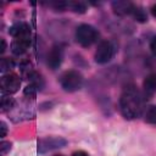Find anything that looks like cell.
<instances>
[{"instance_id":"cell-1","label":"cell","mask_w":156,"mask_h":156,"mask_svg":"<svg viewBox=\"0 0 156 156\" xmlns=\"http://www.w3.org/2000/svg\"><path fill=\"white\" fill-rule=\"evenodd\" d=\"M119 108L124 118L135 119L143 112V98L134 85H127L119 98Z\"/></svg>"},{"instance_id":"cell-2","label":"cell","mask_w":156,"mask_h":156,"mask_svg":"<svg viewBox=\"0 0 156 156\" xmlns=\"http://www.w3.org/2000/svg\"><path fill=\"white\" fill-rule=\"evenodd\" d=\"M60 84L65 91H68V93L77 91L83 85V76L78 71H74V69L67 71L61 76Z\"/></svg>"},{"instance_id":"cell-3","label":"cell","mask_w":156,"mask_h":156,"mask_svg":"<svg viewBox=\"0 0 156 156\" xmlns=\"http://www.w3.org/2000/svg\"><path fill=\"white\" fill-rule=\"evenodd\" d=\"M98 38L99 32L90 24H80L76 29V39L84 48L93 45L98 40Z\"/></svg>"},{"instance_id":"cell-4","label":"cell","mask_w":156,"mask_h":156,"mask_svg":"<svg viewBox=\"0 0 156 156\" xmlns=\"http://www.w3.org/2000/svg\"><path fill=\"white\" fill-rule=\"evenodd\" d=\"M115 54H116V46L113 45V43L108 40H104L98 45L94 58H95V62L104 65L111 61Z\"/></svg>"},{"instance_id":"cell-5","label":"cell","mask_w":156,"mask_h":156,"mask_svg":"<svg viewBox=\"0 0 156 156\" xmlns=\"http://www.w3.org/2000/svg\"><path fill=\"white\" fill-rule=\"evenodd\" d=\"M20 85H21V79L16 73H5L1 77L0 87L4 95H10L16 93L20 89Z\"/></svg>"},{"instance_id":"cell-6","label":"cell","mask_w":156,"mask_h":156,"mask_svg":"<svg viewBox=\"0 0 156 156\" xmlns=\"http://www.w3.org/2000/svg\"><path fill=\"white\" fill-rule=\"evenodd\" d=\"M66 144H67V140L61 136H46L38 141V152L45 154L48 151L63 147Z\"/></svg>"},{"instance_id":"cell-7","label":"cell","mask_w":156,"mask_h":156,"mask_svg":"<svg viewBox=\"0 0 156 156\" xmlns=\"http://www.w3.org/2000/svg\"><path fill=\"white\" fill-rule=\"evenodd\" d=\"M63 61V48L61 45H54L48 54V66L51 69H57Z\"/></svg>"},{"instance_id":"cell-8","label":"cell","mask_w":156,"mask_h":156,"mask_svg":"<svg viewBox=\"0 0 156 156\" xmlns=\"http://www.w3.org/2000/svg\"><path fill=\"white\" fill-rule=\"evenodd\" d=\"M135 5L127 0H116L112 2V10L118 16H127L132 15L134 11Z\"/></svg>"},{"instance_id":"cell-9","label":"cell","mask_w":156,"mask_h":156,"mask_svg":"<svg viewBox=\"0 0 156 156\" xmlns=\"http://www.w3.org/2000/svg\"><path fill=\"white\" fill-rule=\"evenodd\" d=\"M29 45H30V37L15 38L11 44V50L15 55H22L27 51Z\"/></svg>"},{"instance_id":"cell-10","label":"cell","mask_w":156,"mask_h":156,"mask_svg":"<svg viewBox=\"0 0 156 156\" xmlns=\"http://www.w3.org/2000/svg\"><path fill=\"white\" fill-rule=\"evenodd\" d=\"M10 34L13 38H22V37H30V27L26 22H16L10 28Z\"/></svg>"},{"instance_id":"cell-11","label":"cell","mask_w":156,"mask_h":156,"mask_svg":"<svg viewBox=\"0 0 156 156\" xmlns=\"http://www.w3.org/2000/svg\"><path fill=\"white\" fill-rule=\"evenodd\" d=\"M143 88H144V95L146 98H151L156 93V73H151L144 79Z\"/></svg>"},{"instance_id":"cell-12","label":"cell","mask_w":156,"mask_h":156,"mask_svg":"<svg viewBox=\"0 0 156 156\" xmlns=\"http://www.w3.org/2000/svg\"><path fill=\"white\" fill-rule=\"evenodd\" d=\"M28 79H29V82H30V85H33L37 90L39 89H43V87H44V80H43V78H41V76L38 73V72H35V71H30L29 73H28Z\"/></svg>"},{"instance_id":"cell-13","label":"cell","mask_w":156,"mask_h":156,"mask_svg":"<svg viewBox=\"0 0 156 156\" xmlns=\"http://www.w3.org/2000/svg\"><path fill=\"white\" fill-rule=\"evenodd\" d=\"M67 9H69L73 12L84 13L87 11V5L83 1H67Z\"/></svg>"},{"instance_id":"cell-14","label":"cell","mask_w":156,"mask_h":156,"mask_svg":"<svg viewBox=\"0 0 156 156\" xmlns=\"http://www.w3.org/2000/svg\"><path fill=\"white\" fill-rule=\"evenodd\" d=\"M132 15H133L134 20L138 21V22H140V23H144V22L147 21V15H146L145 10L143 7H140V6H135Z\"/></svg>"},{"instance_id":"cell-15","label":"cell","mask_w":156,"mask_h":156,"mask_svg":"<svg viewBox=\"0 0 156 156\" xmlns=\"http://www.w3.org/2000/svg\"><path fill=\"white\" fill-rule=\"evenodd\" d=\"M15 105V100L10 98V95H2L1 98V112L10 111Z\"/></svg>"},{"instance_id":"cell-16","label":"cell","mask_w":156,"mask_h":156,"mask_svg":"<svg viewBox=\"0 0 156 156\" xmlns=\"http://www.w3.org/2000/svg\"><path fill=\"white\" fill-rule=\"evenodd\" d=\"M145 121L150 124L156 126V106H149L146 112H145Z\"/></svg>"},{"instance_id":"cell-17","label":"cell","mask_w":156,"mask_h":156,"mask_svg":"<svg viewBox=\"0 0 156 156\" xmlns=\"http://www.w3.org/2000/svg\"><path fill=\"white\" fill-rule=\"evenodd\" d=\"M13 66H15V62L12 61V58H10V57H2L1 58L0 69H1L2 73H5V72H9L10 73V71L13 68Z\"/></svg>"},{"instance_id":"cell-18","label":"cell","mask_w":156,"mask_h":156,"mask_svg":"<svg viewBox=\"0 0 156 156\" xmlns=\"http://www.w3.org/2000/svg\"><path fill=\"white\" fill-rule=\"evenodd\" d=\"M11 149V143L10 141H1L0 144V150H1V154L5 155L7 151H10Z\"/></svg>"},{"instance_id":"cell-19","label":"cell","mask_w":156,"mask_h":156,"mask_svg":"<svg viewBox=\"0 0 156 156\" xmlns=\"http://www.w3.org/2000/svg\"><path fill=\"white\" fill-rule=\"evenodd\" d=\"M35 90H37V89H35L33 85L29 84V85L24 89V94H26V95H29L30 98H34V96H35Z\"/></svg>"},{"instance_id":"cell-20","label":"cell","mask_w":156,"mask_h":156,"mask_svg":"<svg viewBox=\"0 0 156 156\" xmlns=\"http://www.w3.org/2000/svg\"><path fill=\"white\" fill-rule=\"evenodd\" d=\"M150 49H151V52L156 56V37H154L150 41Z\"/></svg>"},{"instance_id":"cell-21","label":"cell","mask_w":156,"mask_h":156,"mask_svg":"<svg viewBox=\"0 0 156 156\" xmlns=\"http://www.w3.org/2000/svg\"><path fill=\"white\" fill-rule=\"evenodd\" d=\"M0 126H1V127H0V128H1V134H0V135H1V138H4V136L6 135V133H7V127H6L5 122H1Z\"/></svg>"},{"instance_id":"cell-22","label":"cell","mask_w":156,"mask_h":156,"mask_svg":"<svg viewBox=\"0 0 156 156\" xmlns=\"http://www.w3.org/2000/svg\"><path fill=\"white\" fill-rule=\"evenodd\" d=\"M72 156H89V155H88V152H85V151H83V150H79V151L73 152Z\"/></svg>"},{"instance_id":"cell-23","label":"cell","mask_w":156,"mask_h":156,"mask_svg":"<svg viewBox=\"0 0 156 156\" xmlns=\"http://www.w3.org/2000/svg\"><path fill=\"white\" fill-rule=\"evenodd\" d=\"M5 48H6V44H5V40L4 39H1V49H0V52L2 54L4 51H5Z\"/></svg>"},{"instance_id":"cell-24","label":"cell","mask_w":156,"mask_h":156,"mask_svg":"<svg viewBox=\"0 0 156 156\" xmlns=\"http://www.w3.org/2000/svg\"><path fill=\"white\" fill-rule=\"evenodd\" d=\"M151 15H152V16L156 18V4H155L152 7H151Z\"/></svg>"},{"instance_id":"cell-25","label":"cell","mask_w":156,"mask_h":156,"mask_svg":"<svg viewBox=\"0 0 156 156\" xmlns=\"http://www.w3.org/2000/svg\"><path fill=\"white\" fill-rule=\"evenodd\" d=\"M54 156H63V155H60V154H58V155H54Z\"/></svg>"}]
</instances>
